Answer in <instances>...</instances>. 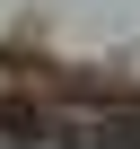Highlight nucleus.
I'll return each instance as SVG.
<instances>
[{"mask_svg":"<svg viewBox=\"0 0 140 149\" xmlns=\"http://www.w3.org/2000/svg\"><path fill=\"white\" fill-rule=\"evenodd\" d=\"M53 140H70V149H140V114H123V105H79V114L53 123Z\"/></svg>","mask_w":140,"mask_h":149,"instance_id":"f257e3e1","label":"nucleus"},{"mask_svg":"<svg viewBox=\"0 0 140 149\" xmlns=\"http://www.w3.org/2000/svg\"><path fill=\"white\" fill-rule=\"evenodd\" d=\"M26 132H35V123H26V114H18V105H0V149H18V140H26Z\"/></svg>","mask_w":140,"mask_h":149,"instance_id":"f03ea898","label":"nucleus"}]
</instances>
